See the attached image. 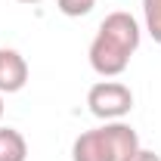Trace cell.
<instances>
[{
  "mask_svg": "<svg viewBox=\"0 0 161 161\" xmlns=\"http://www.w3.org/2000/svg\"><path fill=\"white\" fill-rule=\"evenodd\" d=\"M87 108H90L93 118H99V121H121L124 115H130V108H133V90L127 84H121V80L105 78V80L90 87Z\"/></svg>",
  "mask_w": 161,
  "mask_h": 161,
  "instance_id": "7a4b0ae2",
  "label": "cell"
},
{
  "mask_svg": "<svg viewBox=\"0 0 161 161\" xmlns=\"http://www.w3.org/2000/svg\"><path fill=\"white\" fill-rule=\"evenodd\" d=\"M19 3H43V0H19Z\"/></svg>",
  "mask_w": 161,
  "mask_h": 161,
  "instance_id": "8fae6325",
  "label": "cell"
},
{
  "mask_svg": "<svg viewBox=\"0 0 161 161\" xmlns=\"http://www.w3.org/2000/svg\"><path fill=\"white\" fill-rule=\"evenodd\" d=\"M99 34H105V37H112L115 43H121L127 53H136L140 50V40H142V28L130 13L118 9V13H108L99 22Z\"/></svg>",
  "mask_w": 161,
  "mask_h": 161,
  "instance_id": "277c9868",
  "label": "cell"
},
{
  "mask_svg": "<svg viewBox=\"0 0 161 161\" xmlns=\"http://www.w3.org/2000/svg\"><path fill=\"white\" fill-rule=\"evenodd\" d=\"M93 6H96V0H56V9L68 19H80V16L93 13Z\"/></svg>",
  "mask_w": 161,
  "mask_h": 161,
  "instance_id": "ba28073f",
  "label": "cell"
},
{
  "mask_svg": "<svg viewBox=\"0 0 161 161\" xmlns=\"http://www.w3.org/2000/svg\"><path fill=\"white\" fill-rule=\"evenodd\" d=\"M87 56H90V68H93L99 78H118V75L127 71L133 53H127L121 43H115L112 37H105V34L96 31V37H93V43H90Z\"/></svg>",
  "mask_w": 161,
  "mask_h": 161,
  "instance_id": "3957f363",
  "label": "cell"
},
{
  "mask_svg": "<svg viewBox=\"0 0 161 161\" xmlns=\"http://www.w3.org/2000/svg\"><path fill=\"white\" fill-rule=\"evenodd\" d=\"M124 161H161V155H155L152 149H142V146H140L130 158H124Z\"/></svg>",
  "mask_w": 161,
  "mask_h": 161,
  "instance_id": "9c48e42d",
  "label": "cell"
},
{
  "mask_svg": "<svg viewBox=\"0 0 161 161\" xmlns=\"http://www.w3.org/2000/svg\"><path fill=\"white\" fill-rule=\"evenodd\" d=\"M28 84V62L19 50L0 47V93H19Z\"/></svg>",
  "mask_w": 161,
  "mask_h": 161,
  "instance_id": "5b68a950",
  "label": "cell"
},
{
  "mask_svg": "<svg viewBox=\"0 0 161 161\" xmlns=\"http://www.w3.org/2000/svg\"><path fill=\"white\" fill-rule=\"evenodd\" d=\"M140 149V136L124 121H105L102 127L84 130L71 142V161H124Z\"/></svg>",
  "mask_w": 161,
  "mask_h": 161,
  "instance_id": "6da1fadb",
  "label": "cell"
},
{
  "mask_svg": "<svg viewBox=\"0 0 161 161\" xmlns=\"http://www.w3.org/2000/svg\"><path fill=\"white\" fill-rule=\"evenodd\" d=\"M0 161H28V142L13 127H0Z\"/></svg>",
  "mask_w": 161,
  "mask_h": 161,
  "instance_id": "8992f818",
  "label": "cell"
},
{
  "mask_svg": "<svg viewBox=\"0 0 161 161\" xmlns=\"http://www.w3.org/2000/svg\"><path fill=\"white\" fill-rule=\"evenodd\" d=\"M142 19H146L149 37L161 43V0H142Z\"/></svg>",
  "mask_w": 161,
  "mask_h": 161,
  "instance_id": "52a82bcc",
  "label": "cell"
},
{
  "mask_svg": "<svg viewBox=\"0 0 161 161\" xmlns=\"http://www.w3.org/2000/svg\"><path fill=\"white\" fill-rule=\"evenodd\" d=\"M0 118H3V93H0Z\"/></svg>",
  "mask_w": 161,
  "mask_h": 161,
  "instance_id": "30bf717a",
  "label": "cell"
}]
</instances>
